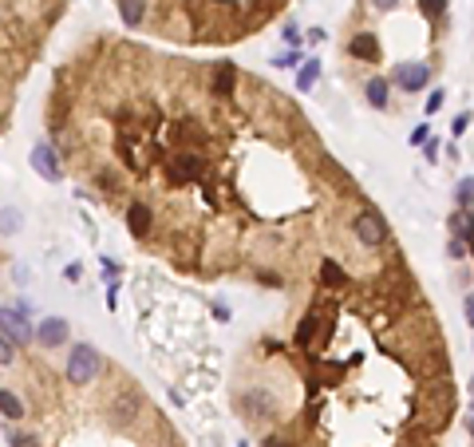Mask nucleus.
Segmentation results:
<instances>
[{"label": "nucleus", "mask_w": 474, "mask_h": 447, "mask_svg": "<svg viewBox=\"0 0 474 447\" xmlns=\"http://www.w3.org/2000/svg\"><path fill=\"white\" fill-rule=\"evenodd\" d=\"M99 372H103V356H99L91 344L72 349V356H68V380H72V384H91Z\"/></svg>", "instance_id": "nucleus-1"}, {"label": "nucleus", "mask_w": 474, "mask_h": 447, "mask_svg": "<svg viewBox=\"0 0 474 447\" xmlns=\"http://www.w3.org/2000/svg\"><path fill=\"white\" fill-rule=\"evenodd\" d=\"M356 238L364 245H384L388 242V222H384L376 210H364V214L356 218Z\"/></svg>", "instance_id": "nucleus-2"}, {"label": "nucleus", "mask_w": 474, "mask_h": 447, "mask_svg": "<svg viewBox=\"0 0 474 447\" xmlns=\"http://www.w3.org/2000/svg\"><path fill=\"white\" fill-rule=\"evenodd\" d=\"M32 170H36L40 179H48V182H60V158H56V151H52L48 143H36L32 146Z\"/></svg>", "instance_id": "nucleus-3"}, {"label": "nucleus", "mask_w": 474, "mask_h": 447, "mask_svg": "<svg viewBox=\"0 0 474 447\" xmlns=\"http://www.w3.org/2000/svg\"><path fill=\"white\" fill-rule=\"evenodd\" d=\"M427 79H431L427 63H400L395 68V87H403V91H423Z\"/></svg>", "instance_id": "nucleus-4"}, {"label": "nucleus", "mask_w": 474, "mask_h": 447, "mask_svg": "<svg viewBox=\"0 0 474 447\" xmlns=\"http://www.w3.org/2000/svg\"><path fill=\"white\" fill-rule=\"evenodd\" d=\"M40 340H44L48 349H60L63 340H68V321H63V317H44V325H40Z\"/></svg>", "instance_id": "nucleus-5"}, {"label": "nucleus", "mask_w": 474, "mask_h": 447, "mask_svg": "<svg viewBox=\"0 0 474 447\" xmlns=\"http://www.w3.org/2000/svg\"><path fill=\"white\" fill-rule=\"evenodd\" d=\"M233 84H237V63L230 60H221L218 63V72H214V96H233Z\"/></svg>", "instance_id": "nucleus-6"}, {"label": "nucleus", "mask_w": 474, "mask_h": 447, "mask_svg": "<svg viewBox=\"0 0 474 447\" xmlns=\"http://www.w3.org/2000/svg\"><path fill=\"white\" fill-rule=\"evenodd\" d=\"M348 52H352L356 60H368V63L379 60V44H376V36H372V32H360V36H352Z\"/></svg>", "instance_id": "nucleus-7"}, {"label": "nucleus", "mask_w": 474, "mask_h": 447, "mask_svg": "<svg viewBox=\"0 0 474 447\" xmlns=\"http://www.w3.org/2000/svg\"><path fill=\"white\" fill-rule=\"evenodd\" d=\"M150 222H155L150 210H146L143 202H131V210H127V226H131L134 238H146V234H150Z\"/></svg>", "instance_id": "nucleus-8"}, {"label": "nucleus", "mask_w": 474, "mask_h": 447, "mask_svg": "<svg viewBox=\"0 0 474 447\" xmlns=\"http://www.w3.org/2000/svg\"><path fill=\"white\" fill-rule=\"evenodd\" d=\"M4 333H16V340H28L32 337V328H28V321H24V309H13V305H4Z\"/></svg>", "instance_id": "nucleus-9"}, {"label": "nucleus", "mask_w": 474, "mask_h": 447, "mask_svg": "<svg viewBox=\"0 0 474 447\" xmlns=\"http://www.w3.org/2000/svg\"><path fill=\"white\" fill-rule=\"evenodd\" d=\"M171 174H174L178 182L198 179V174H202V158H194V155H178V158H171Z\"/></svg>", "instance_id": "nucleus-10"}, {"label": "nucleus", "mask_w": 474, "mask_h": 447, "mask_svg": "<svg viewBox=\"0 0 474 447\" xmlns=\"http://www.w3.org/2000/svg\"><path fill=\"white\" fill-rule=\"evenodd\" d=\"M119 16L127 28H139L146 16V0H119Z\"/></svg>", "instance_id": "nucleus-11"}, {"label": "nucleus", "mask_w": 474, "mask_h": 447, "mask_svg": "<svg viewBox=\"0 0 474 447\" xmlns=\"http://www.w3.org/2000/svg\"><path fill=\"white\" fill-rule=\"evenodd\" d=\"M364 91H368V103H372L376 111L388 107V79H368Z\"/></svg>", "instance_id": "nucleus-12"}, {"label": "nucleus", "mask_w": 474, "mask_h": 447, "mask_svg": "<svg viewBox=\"0 0 474 447\" xmlns=\"http://www.w3.org/2000/svg\"><path fill=\"white\" fill-rule=\"evenodd\" d=\"M111 411H115V423H119V427H123V423H131L134 411H139V396H131V392H127V396H123Z\"/></svg>", "instance_id": "nucleus-13"}, {"label": "nucleus", "mask_w": 474, "mask_h": 447, "mask_svg": "<svg viewBox=\"0 0 474 447\" xmlns=\"http://www.w3.org/2000/svg\"><path fill=\"white\" fill-rule=\"evenodd\" d=\"M316 325H320V313H308L301 321V325H297V344H301V349H308V344H313V333H316Z\"/></svg>", "instance_id": "nucleus-14"}, {"label": "nucleus", "mask_w": 474, "mask_h": 447, "mask_svg": "<svg viewBox=\"0 0 474 447\" xmlns=\"http://www.w3.org/2000/svg\"><path fill=\"white\" fill-rule=\"evenodd\" d=\"M0 411H4V420H20V416H24V404L4 388V392H0Z\"/></svg>", "instance_id": "nucleus-15"}, {"label": "nucleus", "mask_w": 474, "mask_h": 447, "mask_svg": "<svg viewBox=\"0 0 474 447\" xmlns=\"http://www.w3.org/2000/svg\"><path fill=\"white\" fill-rule=\"evenodd\" d=\"M316 79H320V60H304L301 75H297V87H301V91H308Z\"/></svg>", "instance_id": "nucleus-16"}, {"label": "nucleus", "mask_w": 474, "mask_h": 447, "mask_svg": "<svg viewBox=\"0 0 474 447\" xmlns=\"http://www.w3.org/2000/svg\"><path fill=\"white\" fill-rule=\"evenodd\" d=\"M320 281H324V285H344V269L336 266V262H324V266H320Z\"/></svg>", "instance_id": "nucleus-17"}, {"label": "nucleus", "mask_w": 474, "mask_h": 447, "mask_svg": "<svg viewBox=\"0 0 474 447\" xmlns=\"http://www.w3.org/2000/svg\"><path fill=\"white\" fill-rule=\"evenodd\" d=\"M455 198H459L462 210H471V206H474V179H462L459 190H455Z\"/></svg>", "instance_id": "nucleus-18"}, {"label": "nucleus", "mask_w": 474, "mask_h": 447, "mask_svg": "<svg viewBox=\"0 0 474 447\" xmlns=\"http://www.w3.org/2000/svg\"><path fill=\"white\" fill-rule=\"evenodd\" d=\"M419 8H423V16H431V20H439V16L447 13V0H419Z\"/></svg>", "instance_id": "nucleus-19"}, {"label": "nucleus", "mask_w": 474, "mask_h": 447, "mask_svg": "<svg viewBox=\"0 0 474 447\" xmlns=\"http://www.w3.org/2000/svg\"><path fill=\"white\" fill-rule=\"evenodd\" d=\"M4 439H8V447H40L36 435H24V432H8Z\"/></svg>", "instance_id": "nucleus-20"}, {"label": "nucleus", "mask_w": 474, "mask_h": 447, "mask_svg": "<svg viewBox=\"0 0 474 447\" xmlns=\"http://www.w3.org/2000/svg\"><path fill=\"white\" fill-rule=\"evenodd\" d=\"M13 349H16L13 333H4V337H0V364H4V368H8V364H13Z\"/></svg>", "instance_id": "nucleus-21"}, {"label": "nucleus", "mask_w": 474, "mask_h": 447, "mask_svg": "<svg viewBox=\"0 0 474 447\" xmlns=\"http://www.w3.org/2000/svg\"><path fill=\"white\" fill-rule=\"evenodd\" d=\"M466 127H471V111H459V115H455V123H450V135L459 139V135L466 131Z\"/></svg>", "instance_id": "nucleus-22"}, {"label": "nucleus", "mask_w": 474, "mask_h": 447, "mask_svg": "<svg viewBox=\"0 0 474 447\" xmlns=\"http://www.w3.org/2000/svg\"><path fill=\"white\" fill-rule=\"evenodd\" d=\"M13 230H20V214L13 206H4V234H13Z\"/></svg>", "instance_id": "nucleus-23"}, {"label": "nucleus", "mask_w": 474, "mask_h": 447, "mask_svg": "<svg viewBox=\"0 0 474 447\" xmlns=\"http://www.w3.org/2000/svg\"><path fill=\"white\" fill-rule=\"evenodd\" d=\"M443 99H447V91H431V96H427V119H431V115L443 107Z\"/></svg>", "instance_id": "nucleus-24"}, {"label": "nucleus", "mask_w": 474, "mask_h": 447, "mask_svg": "<svg viewBox=\"0 0 474 447\" xmlns=\"http://www.w3.org/2000/svg\"><path fill=\"white\" fill-rule=\"evenodd\" d=\"M427 139H431V127H427V123L411 131V143H415V146H427Z\"/></svg>", "instance_id": "nucleus-25"}, {"label": "nucleus", "mask_w": 474, "mask_h": 447, "mask_svg": "<svg viewBox=\"0 0 474 447\" xmlns=\"http://www.w3.org/2000/svg\"><path fill=\"white\" fill-rule=\"evenodd\" d=\"M297 60H301L297 52H285V56H277V60H273V63H277V68H292V63H297Z\"/></svg>", "instance_id": "nucleus-26"}, {"label": "nucleus", "mask_w": 474, "mask_h": 447, "mask_svg": "<svg viewBox=\"0 0 474 447\" xmlns=\"http://www.w3.org/2000/svg\"><path fill=\"white\" fill-rule=\"evenodd\" d=\"M63 278H68V281H79V278H84V269H79V266H75V262H72V266L63 269Z\"/></svg>", "instance_id": "nucleus-27"}, {"label": "nucleus", "mask_w": 474, "mask_h": 447, "mask_svg": "<svg viewBox=\"0 0 474 447\" xmlns=\"http://www.w3.org/2000/svg\"><path fill=\"white\" fill-rule=\"evenodd\" d=\"M285 44H292V48H297V44H301V32H297V28H285Z\"/></svg>", "instance_id": "nucleus-28"}, {"label": "nucleus", "mask_w": 474, "mask_h": 447, "mask_svg": "<svg viewBox=\"0 0 474 447\" xmlns=\"http://www.w3.org/2000/svg\"><path fill=\"white\" fill-rule=\"evenodd\" d=\"M466 218H471V234H466V245H471V254H474V206L466 210Z\"/></svg>", "instance_id": "nucleus-29"}, {"label": "nucleus", "mask_w": 474, "mask_h": 447, "mask_svg": "<svg viewBox=\"0 0 474 447\" xmlns=\"http://www.w3.org/2000/svg\"><path fill=\"white\" fill-rule=\"evenodd\" d=\"M115 301H119V285H107V309H115Z\"/></svg>", "instance_id": "nucleus-30"}, {"label": "nucleus", "mask_w": 474, "mask_h": 447, "mask_svg": "<svg viewBox=\"0 0 474 447\" xmlns=\"http://www.w3.org/2000/svg\"><path fill=\"white\" fill-rule=\"evenodd\" d=\"M466 325H474V293L466 297Z\"/></svg>", "instance_id": "nucleus-31"}, {"label": "nucleus", "mask_w": 474, "mask_h": 447, "mask_svg": "<svg viewBox=\"0 0 474 447\" xmlns=\"http://www.w3.org/2000/svg\"><path fill=\"white\" fill-rule=\"evenodd\" d=\"M265 447H285V439H281V435H269V439H265Z\"/></svg>", "instance_id": "nucleus-32"}, {"label": "nucleus", "mask_w": 474, "mask_h": 447, "mask_svg": "<svg viewBox=\"0 0 474 447\" xmlns=\"http://www.w3.org/2000/svg\"><path fill=\"white\" fill-rule=\"evenodd\" d=\"M391 4H395V0H376V8H391Z\"/></svg>", "instance_id": "nucleus-33"}, {"label": "nucleus", "mask_w": 474, "mask_h": 447, "mask_svg": "<svg viewBox=\"0 0 474 447\" xmlns=\"http://www.w3.org/2000/svg\"><path fill=\"white\" fill-rule=\"evenodd\" d=\"M471 408H474V380H471Z\"/></svg>", "instance_id": "nucleus-34"}, {"label": "nucleus", "mask_w": 474, "mask_h": 447, "mask_svg": "<svg viewBox=\"0 0 474 447\" xmlns=\"http://www.w3.org/2000/svg\"><path fill=\"white\" fill-rule=\"evenodd\" d=\"M466 427H471V435H474V420H471V423H466Z\"/></svg>", "instance_id": "nucleus-35"}, {"label": "nucleus", "mask_w": 474, "mask_h": 447, "mask_svg": "<svg viewBox=\"0 0 474 447\" xmlns=\"http://www.w3.org/2000/svg\"><path fill=\"white\" fill-rule=\"evenodd\" d=\"M237 447H245V444H237Z\"/></svg>", "instance_id": "nucleus-36"}]
</instances>
